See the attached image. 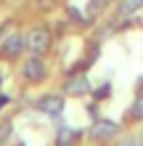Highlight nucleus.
Returning <instances> with one entry per match:
<instances>
[{
	"label": "nucleus",
	"instance_id": "1",
	"mask_svg": "<svg viewBox=\"0 0 143 146\" xmlns=\"http://www.w3.org/2000/svg\"><path fill=\"white\" fill-rule=\"evenodd\" d=\"M24 45H27L32 53H45L48 45H50V35L45 29H32L27 37H24Z\"/></svg>",
	"mask_w": 143,
	"mask_h": 146
},
{
	"label": "nucleus",
	"instance_id": "2",
	"mask_svg": "<svg viewBox=\"0 0 143 146\" xmlns=\"http://www.w3.org/2000/svg\"><path fill=\"white\" fill-rule=\"evenodd\" d=\"M37 106H40V111H45V114H61L64 111V98L61 96H43L37 101Z\"/></svg>",
	"mask_w": 143,
	"mask_h": 146
},
{
	"label": "nucleus",
	"instance_id": "3",
	"mask_svg": "<svg viewBox=\"0 0 143 146\" xmlns=\"http://www.w3.org/2000/svg\"><path fill=\"white\" fill-rule=\"evenodd\" d=\"M117 130H119V125L111 119H96L90 133H93V138H111V135H117Z\"/></svg>",
	"mask_w": 143,
	"mask_h": 146
},
{
	"label": "nucleus",
	"instance_id": "4",
	"mask_svg": "<svg viewBox=\"0 0 143 146\" xmlns=\"http://www.w3.org/2000/svg\"><path fill=\"white\" fill-rule=\"evenodd\" d=\"M24 77H27V80H32V82H37V80H43L45 77V66H43V61H40V58H29L27 64H24Z\"/></svg>",
	"mask_w": 143,
	"mask_h": 146
},
{
	"label": "nucleus",
	"instance_id": "5",
	"mask_svg": "<svg viewBox=\"0 0 143 146\" xmlns=\"http://www.w3.org/2000/svg\"><path fill=\"white\" fill-rule=\"evenodd\" d=\"M24 48V37L21 35H8V40L3 42V53L5 56H19Z\"/></svg>",
	"mask_w": 143,
	"mask_h": 146
},
{
	"label": "nucleus",
	"instance_id": "6",
	"mask_svg": "<svg viewBox=\"0 0 143 146\" xmlns=\"http://www.w3.org/2000/svg\"><path fill=\"white\" fill-rule=\"evenodd\" d=\"M66 90L74 93V96H82V93L90 90V85H88L85 77H72V80H66Z\"/></svg>",
	"mask_w": 143,
	"mask_h": 146
},
{
	"label": "nucleus",
	"instance_id": "7",
	"mask_svg": "<svg viewBox=\"0 0 143 146\" xmlns=\"http://www.w3.org/2000/svg\"><path fill=\"white\" fill-rule=\"evenodd\" d=\"M77 138H80V130H74V127H61L56 141H58V146H72Z\"/></svg>",
	"mask_w": 143,
	"mask_h": 146
},
{
	"label": "nucleus",
	"instance_id": "8",
	"mask_svg": "<svg viewBox=\"0 0 143 146\" xmlns=\"http://www.w3.org/2000/svg\"><path fill=\"white\" fill-rule=\"evenodd\" d=\"M143 8V0H122L119 3V13L122 16H132L135 11H140Z\"/></svg>",
	"mask_w": 143,
	"mask_h": 146
},
{
	"label": "nucleus",
	"instance_id": "9",
	"mask_svg": "<svg viewBox=\"0 0 143 146\" xmlns=\"http://www.w3.org/2000/svg\"><path fill=\"white\" fill-rule=\"evenodd\" d=\"M11 135H13V127L8 122H3V125H0V146H5L8 141H11Z\"/></svg>",
	"mask_w": 143,
	"mask_h": 146
},
{
	"label": "nucleus",
	"instance_id": "10",
	"mask_svg": "<svg viewBox=\"0 0 143 146\" xmlns=\"http://www.w3.org/2000/svg\"><path fill=\"white\" fill-rule=\"evenodd\" d=\"M109 3H111V0H90V8H88V11H90V13H98L101 8L109 5Z\"/></svg>",
	"mask_w": 143,
	"mask_h": 146
},
{
	"label": "nucleus",
	"instance_id": "11",
	"mask_svg": "<svg viewBox=\"0 0 143 146\" xmlns=\"http://www.w3.org/2000/svg\"><path fill=\"white\" fill-rule=\"evenodd\" d=\"M132 117H135V119H143V98L135 101V106H132Z\"/></svg>",
	"mask_w": 143,
	"mask_h": 146
},
{
	"label": "nucleus",
	"instance_id": "12",
	"mask_svg": "<svg viewBox=\"0 0 143 146\" xmlns=\"http://www.w3.org/2000/svg\"><path fill=\"white\" fill-rule=\"evenodd\" d=\"M117 146H143V138H125V141H119Z\"/></svg>",
	"mask_w": 143,
	"mask_h": 146
},
{
	"label": "nucleus",
	"instance_id": "13",
	"mask_svg": "<svg viewBox=\"0 0 143 146\" xmlns=\"http://www.w3.org/2000/svg\"><path fill=\"white\" fill-rule=\"evenodd\" d=\"M69 16H72V19H74V21H88V19H85V16H82V13L77 11V8H69Z\"/></svg>",
	"mask_w": 143,
	"mask_h": 146
},
{
	"label": "nucleus",
	"instance_id": "14",
	"mask_svg": "<svg viewBox=\"0 0 143 146\" xmlns=\"http://www.w3.org/2000/svg\"><path fill=\"white\" fill-rule=\"evenodd\" d=\"M8 101H11V98H8V96H0V106H5V104H8Z\"/></svg>",
	"mask_w": 143,
	"mask_h": 146
}]
</instances>
